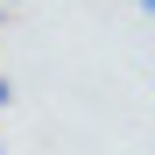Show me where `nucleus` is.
Returning <instances> with one entry per match:
<instances>
[{"mask_svg": "<svg viewBox=\"0 0 155 155\" xmlns=\"http://www.w3.org/2000/svg\"><path fill=\"white\" fill-rule=\"evenodd\" d=\"M141 14H155V0H141Z\"/></svg>", "mask_w": 155, "mask_h": 155, "instance_id": "2", "label": "nucleus"}, {"mask_svg": "<svg viewBox=\"0 0 155 155\" xmlns=\"http://www.w3.org/2000/svg\"><path fill=\"white\" fill-rule=\"evenodd\" d=\"M7 99H14V92H7V78H0V113H7Z\"/></svg>", "mask_w": 155, "mask_h": 155, "instance_id": "1", "label": "nucleus"}]
</instances>
